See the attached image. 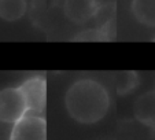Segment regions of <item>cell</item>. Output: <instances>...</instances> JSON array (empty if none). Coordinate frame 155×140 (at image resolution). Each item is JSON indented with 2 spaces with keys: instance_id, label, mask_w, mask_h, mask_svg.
<instances>
[{
  "instance_id": "cell-1",
  "label": "cell",
  "mask_w": 155,
  "mask_h": 140,
  "mask_svg": "<svg viewBox=\"0 0 155 140\" xmlns=\"http://www.w3.org/2000/svg\"><path fill=\"white\" fill-rule=\"evenodd\" d=\"M64 107L74 121L85 125L104 118L110 107V95L103 84L94 78L74 81L64 93Z\"/></svg>"
},
{
  "instance_id": "cell-9",
  "label": "cell",
  "mask_w": 155,
  "mask_h": 140,
  "mask_svg": "<svg viewBox=\"0 0 155 140\" xmlns=\"http://www.w3.org/2000/svg\"><path fill=\"white\" fill-rule=\"evenodd\" d=\"M139 84V77L136 72H124L121 77H117V92L120 95H125V93L130 92L132 89H135Z\"/></svg>"
},
{
  "instance_id": "cell-8",
  "label": "cell",
  "mask_w": 155,
  "mask_h": 140,
  "mask_svg": "<svg viewBox=\"0 0 155 140\" xmlns=\"http://www.w3.org/2000/svg\"><path fill=\"white\" fill-rule=\"evenodd\" d=\"M28 0H0V18L15 22L26 14Z\"/></svg>"
},
{
  "instance_id": "cell-5",
  "label": "cell",
  "mask_w": 155,
  "mask_h": 140,
  "mask_svg": "<svg viewBox=\"0 0 155 140\" xmlns=\"http://www.w3.org/2000/svg\"><path fill=\"white\" fill-rule=\"evenodd\" d=\"M96 0H64L63 12L68 19L74 23H84L96 14Z\"/></svg>"
},
{
  "instance_id": "cell-7",
  "label": "cell",
  "mask_w": 155,
  "mask_h": 140,
  "mask_svg": "<svg viewBox=\"0 0 155 140\" xmlns=\"http://www.w3.org/2000/svg\"><path fill=\"white\" fill-rule=\"evenodd\" d=\"M130 11L141 25L155 28V0H132Z\"/></svg>"
},
{
  "instance_id": "cell-2",
  "label": "cell",
  "mask_w": 155,
  "mask_h": 140,
  "mask_svg": "<svg viewBox=\"0 0 155 140\" xmlns=\"http://www.w3.org/2000/svg\"><path fill=\"white\" fill-rule=\"evenodd\" d=\"M28 113L26 102L18 87L0 91V122L15 124Z\"/></svg>"
},
{
  "instance_id": "cell-3",
  "label": "cell",
  "mask_w": 155,
  "mask_h": 140,
  "mask_svg": "<svg viewBox=\"0 0 155 140\" xmlns=\"http://www.w3.org/2000/svg\"><path fill=\"white\" fill-rule=\"evenodd\" d=\"M47 122L40 114L26 113L21 120L12 124L10 140H45Z\"/></svg>"
},
{
  "instance_id": "cell-6",
  "label": "cell",
  "mask_w": 155,
  "mask_h": 140,
  "mask_svg": "<svg viewBox=\"0 0 155 140\" xmlns=\"http://www.w3.org/2000/svg\"><path fill=\"white\" fill-rule=\"evenodd\" d=\"M133 114L139 122L148 128H155V89L147 91L136 99Z\"/></svg>"
},
{
  "instance_id": "cell-4",
  "label": "cell",
  "mask_w": 155,
  "mask_h": 140,
  "mask_svg": "<svg viewBox=\"0 0 155 140\" xmlns=\"http://www.w3.org/2000/svg\"><path fill=\"white\" fill-rule=\"evenodd\" d=\"M18 88L26 102L28 113L41 115L47 103V80L41 76H35L25 80Z\"/></svg>"
}]
</instances>
